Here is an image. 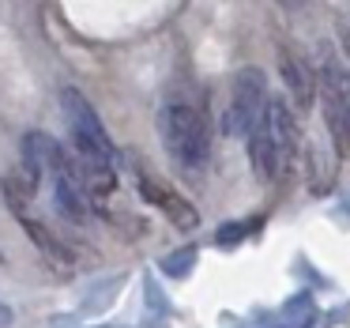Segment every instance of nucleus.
Returning <instances> with one entry per match:
<instances>
[{
  "label": "nucleus",
  "mask_w": 350,
  "mask_h": 328,
  "mask_svg": "<svg viewBox=\"0 0 350 328\" xmlns=\"http://www.w3.org/2000/svg\"><path fill=\"white\" fill-rule=\"evenodd\" d=\"M342 49H347V53H350V19H347V23H342Z\"/></svg>",
  "instance_id": "11"
},
{
  "label": "nucleus",
  "mask_w": 350,
  "mask_h": 328,
  "mask_svg": "<svg viewBox=\"0 0 350 328\" xmlns=\"http://www.w3.org/2000/svg\"><path fill=\"white\" fill-rule=\"evenodd\" d=\"M192 260H196V249H185L181 257H166V275H185Z\"/></svg>",
  "instance_id": "9"
},
{
  "label": "nucleus",
  "mask_w": 350,
  "mask_h": 328,
  "mask_svg": "<svg viewBox=\"0 0 350 328\" xmlns=\"http://www.w3.org/2000/svg\"><path fill=\"white\" fill-rule=\"evenodd\" d=\"M0 260H4V257H0Z\"/></svg>",
  "instance_id": "13"
},
{
  "label": "nucleus",
  "mask_w": 350,
  "mask_h": 328,
  "mask_svg": "<svg viewBox=\"0 0 350 328\" xmlns=\"http://www.w3.org/2000/svg\"><path fill=\"white\" fill-rule=\"evenodd\" d=\"M61 114L64 125H68V136L76 144V155H87V159H102V162H113L117 159V147L109 140L106 125H102L98 110L91 106L83 91L76 87H64L61 91Z\"/></svg>",
  "instance_id": "4"
},
{
  "label": "nucleus",
  "mask_w": 350,
  "mask_h": 328,
  "mask_svg": "<svg viewBox=\"0 0 350 328\" xmlns=\"http://www.w3.org/2000/svg\"><path fill=\"white\" fill-rule=\"evenodd\" d=\"M279 4H282V8H301L305 0H279Z\"/></svg>",
  "instance_id": "12"
},
{
  "label": "nucleus",
  "mask_w": 350,
  "mask_h": 328,
  "mask_svg": "<svg viewBox=\"0 0 350 328\" xmlns=\"http://www.w3.org/2000/svg\"><path fill=\"white\" fill-rule=\"evenodd\" d=\"M0 189H4V197H8L12 215H16L19 223H23L27 238H31V242L38 245V249L46 253L49 260H53L57 272L68 275V272H72V264H76V260H72V253H68V245H64V242H61V234H53V230H49V227H46V223H42L34 212H27V204H31L34 192L27 189V185L19 181V177H4V185H0Z\"/></svg>",
  "instance_id": "5"
},
{
  "label": "nucleus",
  "mask_w": 350,
  "mask_h": 328,
  "mask_svg": "<svg viewBox=\"0 0 350 328\" xmlns=\"http://www.w3.org/2000/svg\"><path fill=\"white\" fill-rule=\"evenodd\" d=\"M271 94H267V76L264 68H241L234 76V87H230V110H226V129L234 136H249V129L260 121V114L267 110Z\"/></svg>",
  "instance_id": "6"
},
{
  "label": "nucleus",
  "mask_w": 350,
  "mask_h": 328,
  "mask_svg": "<svg viewBox=\"0 0 350 328\" xmlns=\"http://www.w3.org/2000/svg\"><path fill=\"white\" fill-rule=\"evenodd\" d=\"M297 151H301V132H297V114L282 99H271L260 121L249 129V162L252 174L264 185L282 181L294 170Z\"/></svg>",
  "instance_id": "1"
},
{
  "label": "nucleus",
  "mask_w": 350,
  "mask_h": 328,
  "mask_svg": "<svg viewBox=\"0 0 350 328\" xmlns=\"http://www.w3.org/2000/svg\"><path fill=\"white\" fill-rule=\"evenodd\" d=\"M317 99L324 110V125L335 151L350 159V72L335 53H324L317 68Z\"/></svg>",
  "instance_id": "3"
},
{
  "label": "nucleus",
  "mask_w": 350,
  "mask_h": 328,
  "mask_svg": "<svg viewBox=\"0 0 350 328\" xmlns=\"http://www.w3.org/2000/svg\"><path fill=\"white\" fill-rule=\"evenodd\" d=\"M279 68H282V84H286L290 99H294V114L305 117L312 110V102H317V68L305 57H297L294 49L279 53Z\"/></svg>",
  "instance_id": "8"
},
{
  "label": "nucleus",
  "mask_w": 350,
  "mask_h": 328,
  "mask_svg": "<svg viewBox=\"0 0 350 328\" xmlns=\"http://www.w3.org/2000/svg\"><path fill=\"white\" fill-rule=\"evenodd\" d=\"M136 189H139V197H144L151 207H159V212L166 215L177 230H196L200 227V212H196V207H192L189 200L174 189V185L159 181L151 170H139V174H136Z\"/></svg>",
  "instance_id": "7"
},
{
  "label": "nucleus",
  "mask_w": 350,
  "mask_h": 328,
  "mask_svg": "<svg viewBox=\"0 0 350 328\" xmlns=\"http://www.w3.org/2000/svg\"><path fill=\"white\" fill-rule=\"evenodd\" d=\"M8 325H12V305L0 302V328H8Z\"/></svg>",
  "instance_id": "10"
},
{
  "label": "nucleus",
  "mask_w": 350,
  "mask_h": 328,
  "mask_svg": "<svg viewBox=\"0 0 350 328\" xmlns=\"http://www.w3.org/2000/svg\"><path fill=\"white\" fill-rule=\"evenodd\" d=\"M159 136L166 155L189 174H200L211 159V132L189 99H166L159 106Z\"/></svg>",
  "instance_id": "2"
}]
</instances>
